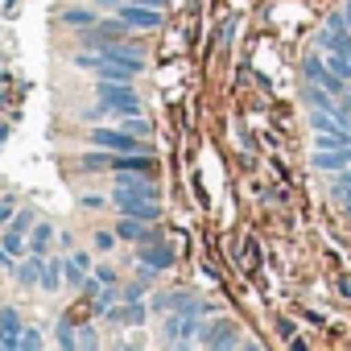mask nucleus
<instances>
[{
    "mask_svg": "<svg viewBox=\"0 0 351 351\" xmlns=\"http://www.w3.org/2000/svg\"><path fill=\"white\" fill-rule=\"evenodd\" d=\"M95 95H99V104H104L108 112H116V116H136V112L145 108L132 83H112V79H99V83H95Z\"/></svg>",
    "mask_w": 351,
    "mask_h": 351,
    "instance_id": "obj_1",
    "label": "nucleus"
},
{
    "mask_svg": "<svg viewBox=\"0 0 351 351\" xmlns=\"http://www.w3.org/2000/svg\"><path fill=\"white\" fill-rule=\"evenodd\" d=\"M199 326H203L199 314L169 310V314H165V343H169V347H191V343L199 339Z\"/></svg>",
    "mask_w": 351,
    "mask_h": 351,
    "instance_id": "obj_2",
    "label": "nucleus"
},
{
    "mask_svg": "<svg viewBox=\"0 0 351 351\" xmlns=\"http://www.w3.org/2000/svg\"><path fill=\"white\" fill-rule=\"evenodd\" d=\"M116 17H120L128 29H141V34L165 25V13H161V9H149V5H124V0H116Z\"/></svg>",
    "mask_w": 351,
    "mask_h": 351,
    "instance_id": "obj_3",
    "label": "nucleus"
},
{
    "mask_svg": "<svg viewBox=\"0 0 351 351\" xmlns=\"http://www.w3.org/2000/svg\"><path fill=\"white\" fill-rule=\"evenodd\" d=\"M112 203H116V211L120 215H136V219H149V223H157V215H161V203L157 199H145V195H132V191H112Z\"/></svg>",
    "mask_w": 351,
    "mask_h": 351,
    "instance_id": "obj_4",
    "label": "nucleus"
},
{
    "mask_svg": "<svg viewBox=\"0 0 351 351\" xmlns=\"http://www.w3.org/2000/svg\"><path fill=\"white\" fill-rule=\"evenodd\" d=\"M203 347H240V322L236 318H211L199 326Z\"/></svg>",
    "mask_w": 351,
    "mask_h": 351,
    "instance_id": "obj_5",
    "label": "nucleus"
},
{
    "mask_svg": "<svg viewBox=\"0 0 351 351\" xmlns=\"http://www.w3.org/2000/svg\"><path fill=\"white\" fill-rule=\"evenodd\" d=\"M173 261H178V252H173V244H165V240H149V244H136V265H141V269L165 273V269H173Z\"/></svg>",
    "mask_w": 351,
    "mask_h": 351,
    "instance_id": "obj_6",
    "label": "nucleus"
},
{
    "mask_svg": "<svg viewBox=\"0 0 351 351\" xmlns=\"http://www.w3.org/2000/svg\"><path fill=\"white\" fill-rule=\"evenodd\" d=\"M95 149H112V153H145V145L132 136V132H124V128H91V136H87Z\"/></svg>",
    "mask_w": 351,
    "mask_h": 351,
    "instance_id": "obj_7",
    "label": "nucleus"
},
{
    "mask_svg": "<svg viewBox=\"0 0 351 351\" xmlns=\"http://www.w3.org/2000/svg\"><path fill=\"white\" fill-rule=\"evenodd\" d=\"M302 75H306L310 83H318V87H326L330 95H347V87H343L347 79H339V75H335V71H330V66H326V62H322L318 54H310V58L302 62Z\"/></svg>",
    "mask_w": 351,
    "mask_h": 351,
    "instance_id": "obj_8",
    "label": "nucleus"
},
{
    "mask_svg": "<svg viewBox=\"0 0 351 351\" xmlns=\"http://www.w3.org/2000/svg\"><path fill=\"white\" fill-rule=\"evenodd\" d=\"M116 240L149 244V240H161V228L149 223V219H136V215H120V223H116Z\"/></svg>",
    "mask_w": 351,
    "mask_h": 351,
    "instance_id": "obj_9",
    "label": "nucleus"
},
{
    "mask_svg": "<svg viewBox=\"0 0 351 351\" xmlns=\"http://www.w3.org/2000/svg\"><path fill=\"white\" fill-rule=\"evenodd\" d=\"M0 347H5V351H17L21 347V314L13 306L0 310Z\"/></svg>",
    "mask_w": 351,
    "mask_h": 351,
    "instance_id": "obj_10",
    "label": "nucleus"
},
{
    "mask_svg": "<svg viewBox=\"0 0 351 351\" xmlns=\"http://www.w3.org/2000/svg\"><path fill=\"white\" fill-rule=\"evenodd\" d=\"M112 169L116 173H157V161L149 153H116L112 157Z\"/></svg>",
    "mask_w": 351,
    "mask_h": 351,
    "instance_id": "obj_11",
    "label": "nucleus"
},
{
    "mask_svg": "<svg viewBox=\"0 0 351 351\" xmlns=\"http://www.w3.org/2000/svg\"><path fill=\"white\" fill-rule=\"evenodd\" d=\"M314 165L318 169H343V165H351V145H343V149H318Z\"/></svg>",
    "mask_w": 351,
    "mask_h": 351,
    "instance_id": "obj_12",
    "label": "nucleus"
},
{
    "mask_svg": "<svg viewBox=\"0 0 351 351\" xmlns=\"http://www.w3.org/2000/svg\"><path fill=\"white\" fill-rule=\"evenodd\" d=\"M50 240H54V228L50 223H34L29 228V252L34 256H46L50 252Z\"/></svg>",
    "mask_w": 351,
    "mask_h": 351,
    "instance_id": "obj_13",
    "label": "nucleus"
},
{
    "mask_svg": "<svg viewBox=\"0 0 351 351\" xmlns=\"http://www.w3.org/2000/svg\"><path fill=\"white\" fill-rule=\"evenodd\" d=\"M13 273H17V281H21L25 289H29V285H38V281H42V256H34V252H29Z\"/></svg>",
    "mask_w": 351,
    "mask_h": 351,
    "instance_id": "obj_14",
    "label": "nucleus"
},
{
    "mask_svg": "<svg viewBox=\"0 0 351 351\" xmlns=\"http://www.w3.org/2000/svg\"><path fill=\"white\" fill-rule=\"evenodd\" d=\"M46 293H58V285H62V261H50V256H42V281H38Z\"/></svg>",
    "mask_w": 351,
    "mask_h": 351,
    "instance_id": "obj_15",
    "label": "nucleus"
},
{
    "mask_svg": "<svg viewBox=\"0 0 351 351\" xmlns=\"http://www.w3.org/2000/svg\"><path fill=\"white\" fill-rule=\"evenodd\" d=\"M0 248L13 252V256H29V236H21V232L5 228V232H0Z\"/></svg>",
    "mask_w": 351,
    "mask_h": 351,
    "instance_id": "obj_16",
    "label": "nucleus"
},
{
    "mask_svg": "<svg viewBox=\"0 0 351 351\" xmlns=\"http://www.w3.org/2000/svg\"><path fill=\"white\" fill-rule=\"evenodd\" d=\"M95 21H99L95 9H66L62 13V25H71V29H91Z\"/></svg>",
    "mask_w": 351,
    "mask_h": 351,
    "instance_id": "obj_17",
    "label": "nucleus"
},
{
    "mask_svg": "<svg viewBox=\"0 0 351 351\" xmlns=\"http://www.w3.org/2000/svg\"><path fill=\"white\" fill-rule=\"evenodd\" d=\"M54 335H58V343L71 351V347H79V335H75V326H71V318H62L58 326H54Z\"/></svg>",
    "mask_w": 351,
    "mask_h": 351,
    "instance_id": "obj_18",
    "label": "nucleus"
},
{
    "mask_svg": "<svg viewBox=\"0 0 351 351\" xmlns=\"http://www.w3.org/2000/svg\"><path fill=\"white\" fill-rule=\"evenodd\" d=\"M120 128H124V132H132V136H145V132H153V128L141 120V112H136V116H120Z\"/></svg>",
    "mask_w": 351,
    "mask_h": 351,
    "instance_id": "obj_19",
    "label": "nucleus"
},
{
    "mask_svg": "<svg viewBox=\"0 0 351 351\" xmlns=\"http://www.w3.org/2000/svg\"><path fill=\"white\" fill-rule=\"evenodd\" d=\"M5 228H13V232H21V236H29V228H34V211H17Z\"/></svg>",
    "mask_w": 351,
    "mask_h": 351,
    "instance_id": "obj_20",
    "label": "nucleus"
},
{
    "mask_svg": "<svg viewBox=\"0 0 351 351\" xmlns=\"http://www.w3.org/2000/svg\"><path fill=\"white\" fill-rule=\"evenodd\" d=\"M13 215H17V195H5V199H0V228H5Z\"/></svg>",
    "mask_w": 351,
    "mask_h": 351,
    "instance_id": "obj_21",
    "label": "nucleus"
},
{
    "mask_svg": "<svg viewBox=\"0 0 351 351\" xmlns=\"http://www.w3.org/2000/svg\"><path fill=\"white\" fill-rule=\"evenodd\" d=\"M79 289H83V293H87V298L95 302V298H99V289H104V281H99V277L91 273V277H83V285H79Z\"/></svg>",
    "mask_w": 351,
    "mask_h": 351,
    "instance_id": "obj_22",
    "label": "nucleus"
},
{
    "mask_svg": "<svg viewBox=\"0 0 351 351\" xmlns=\"http://www.w3.org/2000/svg\"><path fill=\"white\" fill-rule=\"evenodd\" d=\"M112 244H116V232H95V248L99 252H112Z\"/></svg>",
    "mask_w": 351,
    "mask_h": 351,
    "instance_id": "obj_23",
    "label": "nucleus"
},
{
    "mask_svg": "<svg viewBox=\"0 0 351 351\" xmlns=\"http://www.w3.org/2000/svg\"><path fill=\"white\" fill-rule=\"evenodd\" d=\"M95 277H99L104 285H116V281H120V273H116L112 265H99V269H95Z\"/></svg>",
    "mask_w": 351,
    "mask_h": 351,
    "instance_id": "obj_24",
    "label": "nucleus"
},
{
    "mask_svg": "<svg viewBox=\"0 0 351 351\" xmlns=\"http://www.w3.org/2000/svg\"><path fill=\"white\" fill-rule=\"evenodd\" d=\"M21 347H25V351H38V347H42V335H38V330H25V335H21Z\"/></svg>",
    "mask_w": 351,
    "mask_h": 351,
    "instance_id": "obj_25",
    "label": "nucleus"
},
{
    "mask_svg": "<svg viewBox=\"0 0 351 351\" xmlns=\"http://www.w3.org/2000/svg\"><path fill=\"white\" fill-rule=\"evenodd\" d=\"M79 347H95V335H91V326H83V330H79Z\"/></svg>",
    "mask_w": 351,
    "mask_h": 351,
    "instance_id": "obj_26",
    "label": "nucleus"
},
{
    "mask_svg": "<svg viewBox=\"0 0 351 351\" xmlns=\"http://www.w3.org/2000/svg\"><path fill=\"white\" fill-rule=\"evenodd\" d=\"M277 330H281V339H293V322H289V318H281Z\"/></svg>",
    "mask_w": 351,
    "mask_h": 351,
    "instance_id": "obj_27",
    "label": "nucleus"
},
{
    "mask_svg": "<svg viewBox=\"0 0 351 351\" xmlns=\"http://www.w3.org/2000/svg\"><path fill=\"white\" fill-rule=\"evenodd\" d=\"M13 261H17V256H13V252H5V248H0V269H17V265H13Z\"/></svg>",
    "mask_w": 351,
    "mask_h": 351,
    "instance_id": "obj_28",
    "label": "nucleus"
},
{
    "mask_svg": "<svg viewBox=\"0 0 351 351\" xmlns=\"http://www.w3.org/2000/svg\"><path fill=\"white\" fill-rule=\"evenodd\" d=\"M124 5H149V9H161L165 0H124Z\"/></svg>",
    "mask_w": 351,
    "mask_h": 351,
    "instance_id": "obj_29",
    "label": "nucleus"
},
{
    "mask_svg": "<svg viewBox=\"0 0 351 351\" xmlns=\"http://www.w3.org/2000/svg\"><path fill=\"white\" fill-rule=\"evenodd\" d=\"M339 293H343V298H351V281H347V277H339Z\"/></svg>",
    "mask_w": 351,
    "mask_h": 351,
    "instance_id": "obj_30",
    "label": "nucleus"
},
{
    "mask_svg": "<svg viewBox=\"0 0 351 351\" xmlns=\"http://www.w3.org/2000/svg\"><path fill=\"white\" fill-rule=\"evenodd\" d=\"M343 104H347V112H351V95H343Z\"/></svg>",
    "mask_w": 351,
    "mask_h": 351,
    "instance_id": "obj_31",
    "label": "nucleus"
},
{
    "mask_svg": "<svg viewBox=\"0 0 351 351\" xmlns=\"http://www.w3.org/2000/svg\"><path fill=\"white\" fill-rule=\"evenodd\" d=\"M343 13H347V17H351V0H347V9H343Z\"/></svg>",
    "mask_w": 351,
    "mask_h": 351,
    "instance_id": "obj_32",
    "label": "nucleus"
},
{
    "mask_svg": "<svg viewBox=\"0 0 351 351\" xmlns=\"http://www.w3.org/2000/svg\"><path fill=\"white\" fill-rule=\"evenodd\" d=\"M347 62H351V50H347Z\"/></svg>",
    "mask_w": 351,
    "mask_h": 351,
    "instance_id": "obj_33",
    "label": "nucleus"
}]
</instances>
